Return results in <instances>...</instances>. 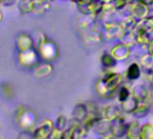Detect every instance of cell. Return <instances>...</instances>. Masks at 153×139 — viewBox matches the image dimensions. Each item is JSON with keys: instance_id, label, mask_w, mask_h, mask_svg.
Here are the masks:
<instances>
[{"instance_id": "obj_1", "label": "cell", "mask_w": 153, "mask_h": 139, "mask_svg": "<svg viewBox=\"0 0 153 139\" xmlns=\"http://www.w3.org/2000/svg\"><path fill=\"white\" fill-rule=\"evenodd\" d=\"M40 51L42 57L47 61L54 60L55 58H57L59 54V50L57 45L51 41L44 40L40 45Z\"/></svg>"}, {"instance_id": "obj_2", "label": "cell", "mask_w": 153, "mask_h": 139, "mask_svg": "<svg viewBox=\"0 0 153 139\" xmlns=\"http://www.w3.org/2000/svg\"><path fill=\"white\" fill-rule=\"evenodd\" d=\"M88 131L85 128V126L80 124H75L71 126L68 129L62 131L61 138L66 139H79L86 135Z\"/></svg>"}, {"instance_id": "obj_3", "label": "cell", "mask_w": 153, "mask_h": 139, "mask_svg": "<svg viewBox=\"0 0 153 139\" xmlns=\"http://www.w3.org/2000/svg\"><path fill=\"white\" fill-rule=\"evenodd\" d=\"M110 52L117 61H123L128 59L131 55V47H129L123 43H120L114 45L111 49Z\"/></svg>"}, {"instance_id": "obj_4", "label": "cell", "mask_w": 153, "mask_h": 139, "mask_svg": "<svg viewBox=\"0 0 153 139\" xmlns=\"http://www.w3.org/2000/svg\"><path fill=\"white\" fill-rule=\"evenodd\" d=\"M134 32L136 34H149L153 32V15H149L148 16L139 20Z\"/></svg>"}, {"instance_id": "obj_5", "label": "cell", "mask_w": 153, "mask_h": 139, "mask_svg": "<svg viewBox=\"0 0 153 139\" xmlns=\"http://www.w3.org/2000/svg\"><path fill=\"white\" fill-rule=\"evenodd\" d=\"M150 7L140 1L133 3L131 7V14L136 17L138 20H140L149 15Z\"/></svg>"}, {"instance_id": "obj_6", "label": "cell", "mask_w": 153, "mask_h": 139, "mask_svg": "<svg viewBox=\"0 0 153 139\" xmlns=\"http://www.w3.org/2000/svg\"><path fill=\"white\" fill-rule=\"evenodd\" d=\"M103 81H105V85L111 90H113L114 92L118 90L122 83H123V78L121 74L119 73H115V72H110L108 73L104 79Z\"/></svg>"}, {"instance_id": "obj_7", "label": "cell", "mask_w": 153, "mask_h": 139, "mask_svg": "<svg viewBox=\"0 0 153 139\" xmlns=\"http://www.w3.org/2000/svg\"><path fill=\"white\" fill-rule=\"evenodd\" d=\"M112 126H113V122H111V121H109L104 117H101L94 124L92 129L97 134L104 136V135H106L108 134H111Z\"/></svg>"}, {"instance_id": "obj_8", "label": "cell", "mask_w": 153, "mask_h": 139, "mask_svg": "<svg viewBox=\"0 0 153 139\" xmlns=\"http://www.w3.org/2000/svg\"><path fill=\"white\" fill-rule=\"evenodd\" d=\"M127 131V124L124 121V118L120 117L118 119L113 122L111 135L116 138H122L126 135Z\"/></svg>"}, {"instance_id": "obj_9", "label": "cell", "mask_w": 153, "mask_h": 139, "mask_svg": "<svg viewBox=\"0 0 153 139\" xmlns=\"http://www.w3.org/2000/svg\"><path fill=\"white\" fill-rule=\"evenodd\" d=\"M121 109L122 108L114 103L109 104L103 110V117L111 122H114L121 117Z\"/></svg>"}, {"instance_id": "obj_10", "label": "cell", "mask_w": 153, "mask_h": 139, "mask_svg": "<svg viewBox=\"0 0 153 139\" xmlns=\"http://www.w3.org/2000/svg\"><path fill=\"white\" fill-rule=\"evenodd\" d=\"M53 123L51 120H45L35 131L34 137L37 138H47L50 137L53 131Z\"/></svg>"}, {"instance_id": "obj_11", "label": "cell", "mask_w": 153, "mask_h": 139, "mask_svg": "<svg viewBox=\"0 0 153 139\" xmlns=\"http://www.w3.org/2000/svg\"><path fill=\"white\" fill-rule=\"evenodd\" d=\"M88 113V110L87 104L79 103L74 107L71 115L76 121H78L79 123H83L84 120L87 118Z\"/></svg>"}, {"instance_id": "obj_12", "label": "cell", "mask_w": 153, "mask_h": 139, "mask_svg": "<svg viewBox=\"0 0 153 139\" xmlns=\"http://www.w3.org/2000/svg\"><path fill=\"white\" fill-rule=\"evenodd\" d=\"M131 95H133L140 102H145L149 97V91L143 84H136L131 89Z\"/></svg>"}, {"instance_id": "obj_13", "label": "cell", "mask_w": 153, "mask_h": 139, "mask_svg": "<svg viewBox=\"0 0 153 139\" xmlns=\"http://www.w3.org/2000/svg\"><path fill=\"white\" fill-rule=\"evenodd\" d=\"M84 43L87 45L94 46L101 43L102 41V34L97 30H91L89 32H86L83 36Z\"/></svg>"}, {"instance_id": "obj_14", "label": "cell", "mask_w": 153, "mask_h": 139, "mask_svg": "<svg viewBox=\"0 0 153 139\" xmlns=\"http://www.w3.org/2000/svg\"><path fill=\"white\" fill-rule=\"evenodd\" d=\"M140 101L133 96L131 95L127 99L121 102V108L126 114H132L138 108Z\"/></svg>"}, {"instance_id": "obj_15", "label": "cell", "mask_w": 153, "mask_h": 139, "mask_svg": "<svg viewBox=\"0 0 153 139\" xmlns=\"http://www.w3.org/2000/svg\"><path fill=\"white\" fill-rule=\"evenodd\" d=\"M140 126L138 121H131L127 124L126 136L129 139H139L140 138Z\"/></svg>"}, {"instance_id": "obj_16", "label": "cell", "mask_w": 153, "mask_h": 139, "mask_svg": "<svg viewBox=\"0 0 153 139\" xmlns=\"http://www.w3.org/2000/svg\"><path fill=\"white\" fill-rule=\"evenodd\" d=\"M123 32V29L122 28L120 24L105 25V35L108 39L120 38Z\"/></svg>"}, {"instance_id": "obj_17", "label": "cell", "mask_w": 153, "mask_h": 139, "mask_svg": "<svg viewBox=\"0 0 153 139\" xmlns=\"http://www.w3.org/2000/svg\"><path fill=\"white\" fill-rule=\"evenodd\" d=\"M95 89H96V91L97 92V94L102 97V98H105V99H108L110 97L113 96V94L114 93L113 90H111L105 83V81L102 80H98L95 85Z\"/></svg>"}, {"instance_id": "obj_18", "label": "cell", "mask_w": 153, "mask_h": 139, "mask_svg": "<svg viewBox=\"0 0 153 139\" xmlns=\"http://www.w3.org/2000/svg\"><path fill=\"white\" fill-rule=\"evenodd\" d=\"M141 70L140 66L137 62H132L130 64L126 71V76L130 81H136L140 77Z\"/></svg>"}, {"instance_id": "obj_19", "label": "cell", "mask_w": 153, "mask_h": 139, "mask_svg": "<svg viewBox=\"0 0 153 139\" xmlns=\"http://www.w3.org/2000/svg\"><path fill=\"white\" fill-rule=\"evenodd\" d=\"M122 43H125L129 47H132L137 43V34L134 31H124L120 36Z\"/></svg>"}, {"instance_id": "obj_20", "label": "cell", "mask_w": 153, "mask_h": 139, "mask_svg": "<svg viewBox=\"0 0 153 139\" xmlns=\"http://www.w3.org/2000/svg\"><path fill=\"white\" fill-rule=\"evenodd\" d=\"M138 21L139 20L131 14L130 16H128L125 18H123L121 21L120 25H121L122 28L124 31H134L136 26H137Z\"/></svg>"}, {"instance_id": "obj_21", "label": "cell", "mask_w": 153, "mask_h": 139, "mask_svg": "<svg viewBox=\"0 0 153 139\" xmlns=\"http://www.w3.org/2000/svg\"><path fill=\"white\" fill-rule=\"evenodd\" d=\"M78 26L84 33L89 32L95 29V21L90 17H83V18L79 19Z\"/></svg>"}, {"instance_id": "obj_22", "label": "cell", "mask_w": 153, "mask_h": 139, "mask_svg": "<svg viewBox=\"0 0 153 139\" xmlns=\"http://www.w3.org/2000/svg\"><path fill=\"white\" fill-rule=\"evenodd\" d=\"M117 10L108 11V12H102L103 21L105 25H111V24H120L119 22V16L116 12Z\"/></svg>"}, {"instance_id": "obj_23", "label": "cell", "mask_w": 153, "mask_h": 139, "mask_svg": "<svg viewBox=\"0 0 153 139\" xmlns=\"http://www.w3.org/2000/svg\"><path fill=\"white\" fill-rule=\"evenodd\" d=\"M50 7L49 2L45 0H35L32 2V10L37 14L44 13Z\"/></svg>"}, {"instance_id": "obj_24", "label": "cell", "mask_w": 153, "mask_h": 139, "mask_svg": "<svg viewBox=\"0 0 153 139\" xmlns=\"http://www.w3.org/2000/svg\"><path fill=\"white\" fill-rule=\"evenodd\" d=\"M101 63L102 65L106 69H112L114 68L117 64V60L110 53H104L101 57Z\"/></svg>"}, {"instance_id": "obj_25", "label": "cell", "mask_w": 153, "mask_h": 139, "mask_svg": "<svg viewBox=\"0 0 153 139\" xmlns=\"http://www.w3.org/2000/svg\"><path fill=\"white\" fill-rule=\"evenodd\" d=\"M52 72H53V67H52V65H51L49 63H44V64H42L41 66H39L36 69L35 73H36V75L38 77L43 78V77L49 76Z\"/></svg>"}, {"instance_id": "obj_26", "label": "cell", "mask_w": 153, "mask_h": 139, "mask_svg": "<svg viewBox=\"0 0 153 139\" xmlns=\"http://www.w3.org/2000/svg\"><path fill=\"white\" fill-rule=\"evenodd\" d=\"M140 138L141 139H153V125L150 123H145L140 127Z\"/></svg>"}, {"instance_id": "obj_27", "label": "cell", "mask_w": 153, "mask_h": 139, "mask_svg": "<svg viewBox=\"0 0 153 139\" xmlns=\"http://www.w3.org/2000/svg\"><path fill=\"white\" fill-rule=\"evenodd\" d=\"M140 65L145 70L152 71L153 70V55L149 52L142 55V57L140 58Z\"/></svg>"}, {"instance_id": "obj_28", "label": "cell", "mask_w": 153, "mask_h": 139, "mask_svg": "<svg viewBox=\"0 0 153 139\" xmlns=\"http://www.w3.org/2000/svg\"><path fill=\"white\" fill-rule=\"evenodd\" d=\"M149 112V108L147 106V104L145 102H140L138 108H136V110L132 113V115L136 117V118H142L144 117H146Z\"/></svg>"}, {"instance_id": "obj_29", "label": "cell", "mask_w": 153, "mask_h": 139, "mask_svg": "<svg viewBox=\"0 0 153 139\" xmlns=\"http://www.w3.org/2000/svg\"><path fill=\"white\" fill-rule=\"evenodd\" d=\"M78 9L84 16L94 15V8H93L92 3L89 5H78Z\"/></svg>"}, {"instance_id": "obj_30", "label": "cell", "mask_w": 153, "mask_h": 139, "mask_svg": "<svg viewBox=\"0 0 153 139\" xmlns=\"http://www.w3.org/2000/svg\"><path fill=\"white\" fill-rule=\"evenodd\" d=\"M131 95V91L127 87L123 86L119 90V92H118V99H119L120 102H123L125 99H127Z\"/></svg>"}, {"instance_id": "obj_31", "label": "cell", "mask_w": 153, "mask_h": 139, "mask_svg": "<svg viewBox=\"0 0 153 139\" xmlns=\"http://www.w3.org/2000/svg\"><path fill=\"white\" fill-rule=\"evenodd\" d=\"M67 126V117L63 115H60L58 117L55 124V127L60 131H64Z\"/></svg>"}, {"instance_id": "obj_32", "label": "cell", "mask_w": 153, "mask_h": 139, "mask_svg": "<svg viewBox=\"0 0 153 139\" xmlns=\"http://www.w3.org/2000/svg\"><path fill=\"white\" fill-rule=\"evenodd\" d=\"M130 1L131 0H114V5L116 10H122L130 3Z\"/></svg>"}, {"instance_id": "obj_33", "label": "cell", "mask_w": 153, "mask_h": 139, "mask_svg": "<svg viewBox=\"0 0 153 139\" xmlns=\"http://www.w3.org/2000/svg\"><path fill=\"white\" fill-rule=\"evenodd\" d=\"M93 1H94V0H78L76 4H78V5H89Z\"/></svg>"}, {"instance_id": "obj_34", "label": "cell", "mask_w": 153, "mask_h": 139, "mask_svg": "<svg viewBox=\"0 0 153 139\" xmlns=\"http://www.w3.org/2000/svg\"><path fill=\"white\" fill-rule=\"evenodd\" d=\"M148 52L153 55V39L148 44Z\"/></svg>"}, {"instance_id": "obj_35", "label": "cell", "mask_w": 153, "mask_h": 139, "mask_svg": "<svg viewBox=\"0 0 153 139\" xmlns=\"http://www.w3.org/2000/svg\"><path fill=\"white\" fill-rule=\"evenodd\" d=\"M137 1H140V2L149 6V7H150L153 4V0H137Z\"/></svg>"}, {"instance_id": "obj_36", "label": "cell", "mask_w": 153, "mask_h": 139, "mask_svg": "<svg viewBox=\"0 0 153 139\" xmlns=\"http://www.w3.org/2000/svg\"><path fill=\"white\" fill-rule=\"evenodd\" d=\"M100 1L103 3H114V0H100Z\"/></svg>"}, {"instance_id": "obj_37", "label": "cell", "mask_w": 153, "mask_h": 139, "mask_svg": "<svg viewBox=\"0 0 153 139\" xmlns=\"http://www.w3.org/2000/svg\"><path fill=\"white\" fill-rule=\"evenodd\" d=\"M151 79H152V82H153V70L151 71Z\"/></svg>"}, {"instance_id": "obj_38", "label": "cell", "mask_w": 153, "mask_h": 139, "mask_svg": "<svg viewBox=\"0 0 153 139\" xmlns=\"http://www.w3.org/2000/svg\"><path fill=\"white\" fill-rule=\"evenodd\" d=\"M45 1H47V2H49V3H51V2H52L53 0H45Z\"/></svg>"}, {"instance_id": "obj_39", "label": "cell", "mask_w": 153, "mask_h": 139, "mask_svg": "<svg viewBox=\"0 0 153 139\" xmlns=\"http://www.w3.org/2000/svg\"><path fill=\"white\" fill-rule=\"evenodd\" d=\"M71 1H72V2H75V3H76V2H78V0H71Z\"/></svg>"}]
</instances>
